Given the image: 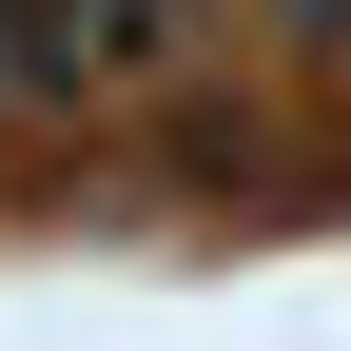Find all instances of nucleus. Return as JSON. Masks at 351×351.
I'll return each instance as SVG.
<instances>
[{
	"label": "nucleus",
	"instance_id": "f257e3e1",
	"mask_svg": "<svg viewBox=\"0 0 351 351\" xmlns=\"http://www.w3.org/2000/svg\"><path fill=\"white\" fill-rule=\"evenodd\" d=\"M98 98V0H0V137Z\"/></svg>",
	"mask_w": 351,
	"mask_h": 351
}]
</instances>
